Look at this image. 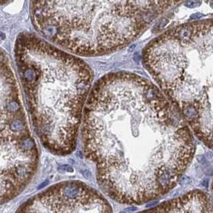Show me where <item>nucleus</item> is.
<instances>
[{
  "mask_svg": "<svg viewBox=\"0 0 213 213\" xmlns=\"http://www.w3.org/2000/svg\"><path fill=\"white\" fill-rule=\"evenodd\" d=\"M85 156L105 195L140 205L172 191L191 164L194 134L157 86L132 73L104 76L92 89L81 123Z\"/></svg>",
  "mask_w": 213,
  "mask_h": 213,
  "instance_id": "1",
  "label": "nucleus"
},
{
  "mask_svg": "<svg viewBox=\"0 0 213 213\" xmlns=\"http://www.w3.org/2000/svg\"><path fill=\"white\" fill-rule=\"evenodd\" d=\"M15 59L39 141L54 154H70L92 91V69L81 58L29 32L18 36Z\"/></svg>",
  "mask_w": 213,
  "mask_h": 213,
  "instance_id": "2",
  "label": "nucleus"
},
{
  "mask_svg": "<svg viewBox=\"0 0 213 213\" xmlns=\"http://www.w3.org/2000/svg\"><path fill=\"white\" fill-rule=\"evenodd\" d=\"M177 2L32 1L35 31L56 47L80 57L120 50L137 39Z\"/></svg>",
  "mask_w": 213,
  "mask_h": 213,
  "instance_id": "3",
  "label": "nucleus"
},
{
  "mask_svg": "<svg viewBox=\"0 0 213 213\" xmlns=\"http://www.w3.org/2000/svg\"><path fill=\"white\" fill-rule=\"evenodd\" d=\"M39 149L32 135L15 73L0 48V205L24 190L36 173Z\"/></svg>",
  "mask_w": 213,
  "mask_h": 213,
  "instance_id": "4",
  "label": "nucleus"
},
{
  "mask_svg": "<svg viewBox=\"0 0 213 213\" xmlns=\"http://www.w3.org/2000/svg\"><path fill=\"white\" fill-rule=\"evenodd\" d=\"M15 213H113V210L97 190L82 182L70 180L37 194Z\"/></svg>",
  "mask_w": 213,
  "mask_h": 213,
  "instance_id": "5",
  "label": "nucleus"
},
{
  "mask_svg": "<svg viewBox=\"0 0 213 213\" xmlns=\"http://www.w3.org/2000/svg\"><path fill=\"white\" fill-rule=\"evenodd\" d=\"M137 213H213V197L194 190Z\"/></svg>",
  "mask_w": 213,
  "mask_h": 213,
  "instance_id": "6",
  "label": "nucleus"
},
{
  "mask_svg": "<svg viewBox=\"0 0 213 213\" xmlns=\"http://www.w3.org/2000/svg\"><path fill=\"white\" fill-rule=\"evenodd\" d=\"M210 189H211V192H212V194H211V195H212L213 197V178H212V182H211Z\"/></svg>",
  "mask_w": 213,
  "mask_h": 213,
  "instance_id": "7",
  "label": "nucleus"
},
{
  "mask_svg": "<svg viewBox=\"0 0 213 213\" xmlns=\"http://www.w3.org/2000/svg\"><path fill=\"white\" fill-rule=\"evenodd\" d=\"M6 3H7L6 2H0V6H3V5L6 4Z\"/></svg>",
  "mask_w": 213,
  "mask_h": 213,
  "instance_id": "8",
  "label": "nucleus"
}]
</instances>
